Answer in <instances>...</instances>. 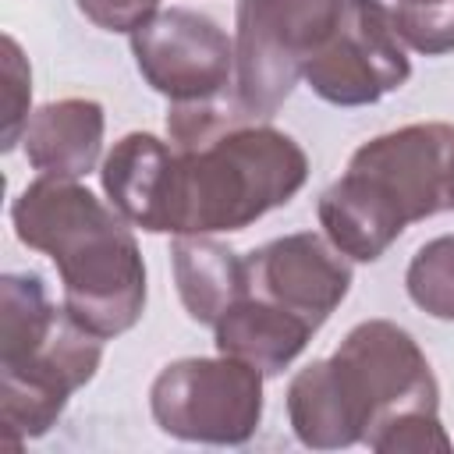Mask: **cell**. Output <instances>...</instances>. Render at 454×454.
Instances as JSON below:
<instances>
[{"mask_svg":"<svg viewBox=\"0 0 454 454\" xmlns=\"http://www.w3.org/2000/svg\"><path fill=\"white\" fill-rule=\"evenodd\" d=\"M156 426L184 443L241 447L262 422V372L241 358H177L149 387Z\"/></svg>","mask_w":454,"mask_h":454,"instance_id":"5","label":"cell"},{"mask_svg":"<svg viewBox=\"0 0 454 454\" xmlns=\"http://www.w3.org/2000/svg\"><path fill=\"white\" fill-rule=\"evenodd\" d=\"M312 333L305 319L255 294H245L213 326L216 351L255 365L262 376H280L305 351Z\"/></svg>","mask_w":454,"mask_h":454,"instance_id":"13","label":"cell"},{"mask_svg":"<svg viewBox=\"0 0 454 454\" xmlns=\"http://www.w3.org/2000/svg\"><path fill=\"white\" fill-rule=\"evenodd\" d=\"M174 145L163 234L245 231L291 202L309 181L305 149L280 128L248 117L234 92L202 103H170Z\"/></svg>","mask_w":454,"mask_h":454,"instance_id":"1","label":"cell"},{"mask_svg":"<svg viewBox=\"0 0 454 454\" xmlns=\"http://www.w3.org/2000/svg\"><path fill=\"white\" fill-rule=\"evenodd\" d=\"M28 103H32V67L21 57V46L4 35V142L0 149L11 153L25 128H28Z\"/></svg>","mask_w":454,"mask_h":454,"instance_id":"19","label":"cell"},{"mask_svg":"<svg viewBox=\"0 0 454 454\" xmlns=\"http://www.w3.org/2000/svg\"><path fill=\"white\" fill-rule=\"evenodd\" d=\"M170 266L184 312L202 326H216L220 316L248 291L245 255L213 234H174Z\"/></svg>","mask_w":454,"mask_h":454,"instance_id":"14","label":"cell"},{"mask_svg":"<svg viewBox=\"0 0 454 454\" xmlns=\"http://www.w3.org/2000/svg\"><path fill=\"white\" fill-rule=\"evenodd\" d=\"M103 362V337L78 326L67 309L60 323L28 351L0 358V426L18 447L57 426L74 390H82Z\"/></svg>","mask_w":454,"mask_h":454,"instance_id":"7","label":"cell"},{"mask_svg":"<svg viewBox=\"0 0 454 454\" xmlns=\"http://www.w3.org/2000/svg\"><path fill=\"white\" fill-rule=\"evenodd\" d=\"M21 245L53 259L64 309L89 333H128L145 309V259L131 223L82 181L35 177L11 202Z\"/></svg>","mask_w":454,"mask_h":454,"instance_id":"2","label":"cell"},{"mask_svg":"<svg viewBox=\"0 0 454 454\" xmlns=\"http://www.w3.org/2000/svg\"><path fill=\"white\" fill-rule=\"evenodd\" d=\"M365 447L376 454H447L454 440L447 436L436 411H404L387 419L380 429L365 436Z\"/></svg>","mask_w":454,"mask_h":454,"instance_id":"18","label":"cell"},{"mask_svg":"<svg viewBox=\"0 0 454 454\" xmlns=\"http://www.w3.org/2000/svg\"><path fill=\"white\" fill-rule=\"evenodd\" d=\"M309 89L330 106H369L411 78L404 39L383 0H344L319 53L305 64Z\"/></svg>","mask_w":454,"mask_h":454,"instance_id":"8","label":"cell"},{"mask_svg":"<svg viewBox=\"0 0 454 454\" xmlns=\"http://www.w3.org/2000/svg\"><path fill=\"white\" fill-rule=\"evenodd\" d=\"M326 362L351 419L362 429V443L394 415L440 408V383L429 358L419 340L390 319H365L351 326Z\"/></svg>","mask_w":454,"mask_h":454,"instance_id":"6","label":"cell"},{"mask_svg":"<svg viewBox=\"0 0 454 454\" xmlns=\"http://www.w3.org/2000/svg\"><path fill=\"white\" fill-rule=\"evenodd\" d=\"M340 7L344 0H238L231 92L248 117L270 121L291 99Z\"/></svg>","mask_w":454,"mask_h":454,"instance_id":"4","label":"cell"},{"mask_svg":"<svg viewBox=\"0 0 454 454\" xmlns=\"http://www.w3.org/2000/svg\"><path fill=\"white\" fill-rule=\"evenodd\" d=\"M394 28L415 53H454V0H397Z\"/></svg>","mask_w":454,"mask_h":454,"instance_id":"17","label":"cell"},{"mask_svg":"<svg viewBox=\"0 0 454 454\" xmlns=\"http://www.w3.org/2000/svg\"><path fill=\"white\" fill-rule=\"evenodd\" d=\"M443 209H454V124L422 121L362 142L316 213L351 262H376L404 227Z\"/></svg>","mask_w":454,"mask_h":454,"instance_id":"3","label":"cell"},{"mask_svg":"<svg viewBox=\"0 0 454 454\" xmlns=\"http://www.w3.org/2000/svg\"><path fill=\"white\" fill-rule=\"evenodd\" d=\"M174 145L153 131H128L99 163V181L110 206L138 231L163 234L167 184Z\"/></svg>","mask_w":454,"mask_h":454,"instance_id":"12","label":"cell"},{"mask_svg":"<svg viewBox=\"0 0 454 454\" xmlns=\"http://www.w3.org/2000/svg\"><path fill=\"white\" fill-rule=\"evenodd\" d=\"M248 291L319 330L351 291V259L316 231H294L245 255Z\"/></svg>","mask_w":454,"mask_h":454,"instance_id":"10","label":"cell"},{"mask_svg":"<svg viewBox=\"0 0 454 454\" xmlns=\"http://www.w3.org/2000/svg\"><path fill=\"white\" fill-rule=\"evenodd\" d=\"M287 419L294 436L312 450H340L362 443V429L355 426L326 358H316L291 376Z\"/></svg>","mask_w":454,"mask_h":454,"instance_id":"15","label":"cell"},{"mask_svg":"<svg viewBox=\"0 0 454 454\" xmlns=\"http://www.w3.org/2000/svg\"><path fill=\"white\" fill-rule=\"evenodd\" d=\"M103 131V106L85 96H67L32 110L28 128L21 135V149L32 170H39L43 177L82 181L99 163Z\"/></svg>","mask_w":454,"mask_h":454,"instance_id":"11","label":"cell"},{"mask_svg":"<svg viewBox=\"0 0 454 454\" xmlns=\"http://www.w3.org/2000/svg\"><path fill=\"white\" fill-rule=\"evenodd\" d=\"M78 11L103 32L131 35L160 11V0H78Z\"/></svg>","mask_w":454,"mask_h":454,"instance_id":"20","label":"cell"},{"mask_svg":"<svg viewBox=\"0 0 454 454\" xmlns=\"http://www.w3.org/2000/svg\"><path fill=\"white\" fill-rule=\"evenodd\" d=\"M131 57L145 85L170 103L231 96L227 85H234V39L202 11H156L142 28L131 32Z\"/></svg>","mask_w":454,"mask_h":454,"instance_id":"9","label":"cell"},{"mask_svg":"<svg viewBox=\"0 0 454 454\" xmlns=\"http://www.w3.org/2000/svg\"><path fill=\"white\" fill-rule=\"evenodd\" d=\"M404 287L422 312L454 323V234H440L411 255Z\"/></svg>","mask_w":454,"mask_h":454,"instance_id":"16","label":"cell"}]
</instances>
